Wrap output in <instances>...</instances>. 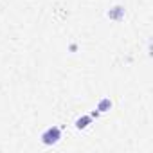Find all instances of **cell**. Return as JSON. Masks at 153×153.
I'll use <instances>...</instances> for the list:
<instances>
[{
    "label": "cell",
    "mask_w": 153,
    "mask_h": 153,
    "mask_svg": "<svg viewBox=\"0 0 153 153\" xmlns=\"http://www.w3.org/2000/svg\"><path fill=\"white\" fill-rule=\"evenodd\" d=\"M90 123H92V117H90V115H81V117L76 119L74 126L78 128V130H87V128L90 126Z\"/></svg>",
    "instance_id": "3"
},
{
    "label": "cell",
    "mask_w": 153,
    "mask_h": 153,
    "mask_svg": "<svg viewBox=\"0 0 153 153\" xmlns=\"http://www.w3.org/2000/svg\"><path fill=\"white\" fill-rule=\"evenodd\" d=\"M59 139H61V128L59 126H49L42 133V142L45 146H54L59 142Z\"/></svg>",
    "instance_id": "1"
},
{
    "label": "cell",
    "mask_w": 153,
    "mask_h": 153,
    "mask_svg": "<svg viewBox=\"0 0 153 153\" xmlns=\"http://www.w3.org/2000/svg\"><path fill=\"white\" fill-rule=\"evenodd\" d=\"M124 15H126V11H124L123 6H114L112 9L106 11V16H108L110 20H114V22H121V20H124Z\"/></svg>",
    "instance_id": "2"
},
{
    "label": "cell",
    "mask_w": 153,
    "mask_h": 153,
    "mask_svg": "<svg viewBox=\"0 0 153 153\" xmlns=\"http://www.w3.org/2000/svg\"><path fill=\"white\" fill-rule=\"evenodd\" d=\"M110 108H112V99H110V97H103V99L97 103V110H99L101 114H103V112H108Z\"/></svg>",
    "instance_id": "4"
},
{
    "label": "cell",
    "mask_w": 153,
    "mask_h": 153,
    "mask_svg": "<svg viewBox=\"0 0 153 153\" xmlns=\"http://www.w3.org/2000/svg\"><path fill=\"white\" fill-rule=\"evenodd\" d=\"M70 51L76 52V51H78V45H76V43H70Z\"/></svg>",
    "instance_id": "5"
}]
</instances>
